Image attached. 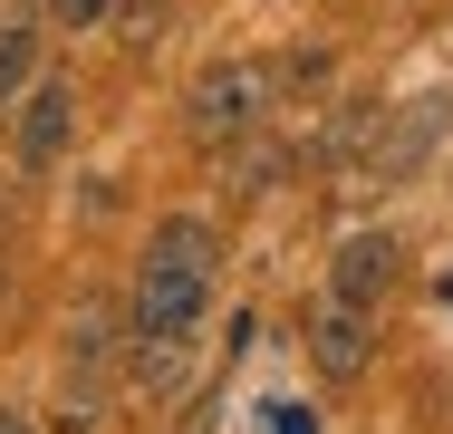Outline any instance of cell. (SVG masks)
<instances>
[{
    "mask_svg": "<svg viewBox=\"0 0 453 434\" xmlns=\"http://www.w3.org/2000/svg\"><path fill=\"white\" fill-rule=\"evenodd\" d=\"M68 136H78V97H68V78H39L29 106H19V165L49 174L58 155H68Z\"/></svg>",
    "mask_w": 453,
    "mask_h": 434,
    "instance_id": "3",
    "label": "cell"
},
{
    "mask_svg": "<svg viewBox=\"0 0 453 434\" xmlns=\"http://www.w3.org/2000/svg\"><path fill=\"white\" fill-rule=\"evenodd\" d=\"M261 97H271V68H251V58L203 68V78H193V97H183L193 145H242V136L261 126Z\"/></svg>",
    "mask_w": 453,
    "mask_h": 434,
    "instance_id": "2",
    "label": "cell"
},
{
    "mask_svg": "<svg viewBox=\"0 0 453 434\" xmlns=\"http://www.w3.org/2000/svg\"><path fill=\"white\" fill-rule=\"evenodd\" d=\"M106 10H116V0H49V19H58V29H96Z\"/></svg>",
    "mask_w": 453,
    "mask_h": 434,
    "instance_id": "10",
    "label": "cell"
},
{
    "mask_svg": "<svg viewBox=\"0 0 453 434\" xmlns=\"http://www.w3.org/2000/svg\"><path fill=\"white\" fill-rule=\"evenodd\" d=\"M49 425L58 434H96L106 425V376H96V367H78V376L58 386V415H49Z\"/></svg>",
    "mask_w": 453,
    "mask_h": 434,
    "instance_id": "7",
    "label": "cell"
},
{
    "mask_svg": "<svg viewBox=\"0 0 453 434\" xmlns=\"http://www.w3.org/2000/svg\"><path fill=\"white\" fill-rule=\"evenodd\" d=\"M29 49H39V29H29V19H0V97L29 78Z\"/></svg>",
    "mask_w": 453,
    "mask_h": 434,
    "instance_id": "8",
    "label": "cell"
},
{
    "mask_svg": "<svg viewBox=\"0 0 453 434\" xmlns=\"http://www.w3.org/2000/svg\"><path fill=\"white\" fill-rule=\"evenodd\" d=\"M116 19H126V39H135V49H155V39H165V0H126Z\"/></svg>",
    "mask_w": 453,
    "mask_h": 434,
    "instance_id": "9",
    "label": "cell"
},
{
    "mask_svg": "<svg viewBox=\"0 0 453 434\" xmlns=\"http://www.w3.org/2000/svg\"><path fill=\"white\" fill-rule=\"evenodd\" d=\"M309 357H319V376H338V386H348V376H366V309H348V299H338V309H319Z\"/></svg>",
    "mask_w": 453,
    "mask_h": 434,
    "instance_id": "5",
    "label": "cell"
},
{
    "mask_svg": "<svg viewBox=\"0 0 453 434\" xmlns=\"http://www.w3.org/2000/svg\"><path fill=\"white\" fill-rule=\"evenodd\" d=\"M328 290H338L348 309L386 299V290H395V242H386V232H348V242H338V260H328Z\"/></svg>",
    "mask_w": 453,
    "mask_h": 434,
    "instance_id": "4",
    "label": "cell"
},
{
    "mask_svg": "<svg viewBox=\"0 0 453 434\" xmlns=\"http://www.w3.org/2000/svg\"><path fill=\"white\" fill-rule=\"evenodd\" d=\"M212 222H155V242H145V280H135V347H183L193 338V319H203V299H212Z\"/></svg>",
    "mask_w": 453,
    "mask_h": 434,
    "instance_id": "1",
    "label": "cell"
},
{
    "mask_svg": "<svg viewBox=\"0 0 453 434\" xmlns=\"http://www.w3.org/2000/svg\"><path fill=\"white\" fill-rule=\"evenodd\" d=\"M434 126H444V97H415V106L395 116V136L376 145V174H405L415 155H425V145H434Z\"/></svg>",
    "mask_w": 453,
    "mask_h": 434,
    "instance_id": "6",
    "label": "cell"
},
{
    "mask_svg": "<svg viewBox=\"0 0 453 434\" xmlns=\"http://www.w3.org/2000/svg\"><path fill=\"white\" fill-rule=\"evenodd\" d=\"M0 434H29V425H19V415H0Z\"/></svg>",
    "mask_w": 453,
    "mask_h": 434,
    "instance_id": "12",
    "label": "cell"
},
{
    "mask_svg": "<svg viewBox=\"0 0 453 434\" xmlns=\"http://www.w3.org/2000/svg\"><path fill=\"white\" fill-rule=\"evenodd\" d=\"M261 415H271V434H319V406H289V396L261 406Z\"/></svg>",
    "mask_w": 453,
    "mask_h": 434,
    "instance_id": "11",
    "label": "cell"
}]
</instances>
